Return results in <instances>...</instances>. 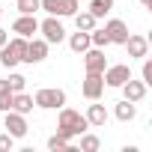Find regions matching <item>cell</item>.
Listing matches in <instances>:
<instances>
[{"label": "cell", "instance_id": "7a4b0ae2", "mask_svg": "<svg viewBox=\"0 0 152 152\" xmlns=\"http://www.w3.org/2000/svg\"><path fill=\"white\" fill-rule=\"evenodd\" d=\"M24 51H27V39L24 36H12L3 48H0V66L3 69H15L24 60Z\"/></svg>", "mask_w": 152, "mask_h": 152}, {"label": "cell", "instance_id": "8992f818", "mask_svg": "<svg viewBox=\"0 0 152 152\" xmlns=\"http://www.w3.org/2000/svg\"><path fill=\"white\" fill-rule=\"evenodd\" d=\"M102 78H104V87H113V90H119L128 78H131V66H125V63H107V69L102 72Z\"/></svg>", "mask_w": 152, "mask_h": 152}, {"label": "cell", "instance_id": "9c48e42d", "mask_svg": "<svg viewBox=\"0 0 152 152\" xmlns=\"http://www.w3.org/2000/svg\"><path fill=\"white\" fill-rule=\"evenodd\" d=\"M104 78L102 75H96V72H87V78L81 81V93H84V99L87 102H96V99H102L104 96Z\"/></svg>", "mask_w": 152, "mask_h": 152}, {"label": "cell", "instance_id": "e0dca14e", "mask_svg": "<svg viewBox=\"0 0 152 152\" xmlns=\"http://www.w3.org/2000/svg\"><path fill=\"white\" fill-rule=\"evenodd\" d=\"M33 96H27L24 90L21 93H12V110H18V113H24V116H30L33 113Z\"/></svg>", "mask_w": 152, "mask_h": 152}, {"label": "cell", "instance_id": "83f0119b", "mask_svg": "<svg viewBox=\"0 0 152 152\" xmlns=\"http://www.w3.org/2000/svg\"><path fill=\"white\" fill-rule=\"evenodd\" d=\"M12 146H15V137L6 134V131H0V152H12Z\"/></svg>", "mask_w": 152, "mask_h": 152}, {"label": "cell", "instance_id": "d6986e66", "mask_svg": "<svg viewBox=\"0 0 152 152\" xmlns=\"http://www.w3.org/2000/svg\"><path fill=\"white\" fill-rule=\"evenodd\" d=\"M72 18H75V27H78V30H87V33H90L93 27H99V18H96L90 9H78Z\"/></svg>", "mask_w": 152, "mask_h": 152}, {"label": "cell", "instance_id": "cb8c5ba5", "mask_svg": "<svg viewBox=\"0 0 152 152\" xmlns=\"http://www.w3.org/2000/svg\"><path fill=\"white\" fill-rule=\"evenodd\" d=\"M48 149H51V152H57V149H72V140L63 137L60 131H54V134L48 137Z\"/></svg>", "mask_w": 152, "mask_h": 152}, {"label": "cell", "instance_id": "7c38bea8", "mask_svg": "<svg viewBox=\"0 0 152 152\" xmlns=\"http://www.w3.org/2000/svg\"><path fill=\"white\" fill-rule=\"evenodd\" d=\"M104 33H107L110 45H125V39H128V24H125L122 18H107V21H104Z\"/></svg>", "mask_w": 152, "mask_h": 152}, {"label": "cell", "instance_id": "30bf717a", "mask_svg": "<svg viewBox=\"0 0 152 152\" xmlns=\"http://www.w3.org/2000/svg\"><path fill=\"white\" fill-rule=\"evenodd\" d=\"M81 57H84V69H87V72H96V75H102V72L107 69L104 48H93V45H90V48H87Z\"/></svg>", "mask_w": 152, "mask_h": 152}, {"label": "cell", "instance_id": "277c9868", "mask_svg": "<svg viewBox=\"0 0 152 152\" xmlns=\"http://www.w3.org/2000/svg\"><path fill=\"white\" fill-rule=\"evenodd\" d=\"M39 33H42V39H45L48 45L66 42V27H63V18H57V15H45V18L39 21Z\"/></svg>", "mask_w": 152, "mask_h": 152}, {"label": "cell", "instance_id": "ffe728a7", "mask_svg": "<svg viewBox=\"0 0 152 152\" xmlns=\"http://www.w3.org/2000/svg\"><path fill=\"white\" fill-rule=\"evenodd\" d=\"M113 3H116V0H90V12L96 15V18H104V15H110L113 12Z\"/></svg>", "mask_w": 152, "mask_h": 152}, {"label": "cell", "instance_id": "44dd1931", "mask_svg": "<svg viewBox=\"0 0 152 152\" xmlns=\"http://www.w3.org/2000/svg\"><path fill=\"white\" fill-rule=\"evenodd\" d=\"M78 137H81V149H84V152H99V149H102V140H99V134H93L90 128H87L84 134H78Z\"/></svg>", "mask_w": 152, "mask_h": 152}, {"label": "cell", "instance_id": "9a60e30c", "mask_svg": "<svg viewBox=\"0 0 152 152\" xmlns=\"http://www.w3.org/2000/svg\"><path fill=\"white\" fill-rule=\"evenodd\" d=\"M84 116H87V122H90V128H104V122L110 119V113H107V107H104V104H99V99H96V102H93V104L87 107V113H84Z\"/></svg>", "mask_w": 152, "mask_h": 152}, {"label": "cell", "instance_id": "603a6c76", "mask_svg": "<svg viewBox=\"0 0 152 152\" xmlns=\"http://www.w3.org/2000/svg\"><path fill=\"white\" fill-rule=\"evenodd\" d=\"M90 45H93V48H107V45H110L104 27H93V30H90Z\"/></svg>", "mask_w": 152, "mask_h": 152}, {"label": "cell", "instance_id": "8fae6325", "mask_svg": "<svg viewBox=\"0 0 152 152\" xmlns=\"http://www.w3.org/2000/svg\"><path fill=\"white\" fill-rule=\"evenodd\" d=\"M12 33L15 36H24V39H33L39 33V18L36 15H18L12 21Z\"/></svg>", "mask_w": 152, "mask_h": 152}, {"label": "cell", "instance_id": "3957f363", "mask_svg": "<svg viewBox=\"0 0 152 152\" xmlns=\"http://www.w3.org/2000/svg\"><path fill=\"white\" fill-rule=\"evenodd\" d=\"M33 104L42 107V110H60L66 104V90H60V87H42V90H36Z\"/></svg>", "mask_w": 152, "mask_h": 152}, {"label": "cell", "instance_id": "5bb4252c", "mask_svg": "<svg viewBox=\"0 0 152 152\" xmlns=\"http://www.w3.org/2000/svg\"><path fill=\"white\" fill-rule=\"evenodd\" d=\"M122 48H128V57H134V60L149 57V39L140 36V33H128V39H125Z\"/></svg>", "mask_w": 152, "mask_h": 152}, {"label": "cell", "instance_id": "4fadbf2b", "mask_svg": "<svg viewBox=\"0 0 152 152\" xmlns=\"http://www.w3.org/2000/svg\"><path fill=\"white\" fill-rule=\"evenodd\" d=\"M119 90H122V99H128V102H134V104H140V102L146 99V93H149V87H146L143 81H134V75H131Z\"/></svg>", "mask_w": 152, "mask_h": 152}, {"label": "cell", "instance_id": "f1b7e54d", "mask_svg": "<svg viewBox=\"0 0 152 152\" xmlns=\"http://www.w3.org/2000/svg\"><path fill=\"white\" fill-rule=\"evenodd\" d=\"M6 42H9V30H3V27H0V48H3Z\"/></svg>", "mask_w": 152, "mask_h": 152}, {"label": "cell", "instance_id": "ac0fdd59", "mask_svg": "<svg viewBox=\"0 0 152 152\" xmlns=\"http://www.w3.org/2000/svg\"><path fill=\"white\" fill-rule=\"evenodd\" d=\"M66 39H69V48H72L75 54H84V51L90 48V33H87V30H75V33H69Z\"/></svg>", "mask_w": 152, "mask_h": 152}, {"label": "cell", "instance_id": "52a82bcc", "mask_svg": "<svg viewBox=\"0 0 152 152\" xmlns=\"http://www.w3.org/2000/svg\"><path fill=\"white\" fill-rule=\"evenodd\" d=\"M3 128H6V134H12L15 140L27 137V131H30L27 116H24V113H18V110H6V113H3Z\"/></svg>", "mask_w": 152, "mask_h": 152}, {"label": "cell", "instance_id": "4316f807", "mask_svg": "<svg viewBox=\"0 0 152 152\" xmlns=\"http://www.w3.org/2000/svg\"><path fill=\"white\" fill-rule=\"evenodd\" d=\"M140 63H143V66H140V81H143L146 87H152V60H149V57H143Z\"/></svg>", "mask_w": 152, "mask_h": 152}, {"label": "cell", "instance_id": "5b68a950", "mask_svg": "<svg viewBox=\"0 0 152 152\" xmlns=\"http://www.w3.org/2000/svg\"><path fill=\"white\" fill-rule=\"evenodd\" d=\"M39 9L45 15H57V18H72L81 9L78 0H39Z\"/></svg>", "mask_w": 152, "mask_h": 152}, {"label": "cell", "instance_id": "4dcf8cb0", "mask_svg": "<svg viewBox=\"0 0 152 152\" xmlns=\"http://www.w3.org/2000/svg\"><path fill=\"white\" fill-rule=\"evenodd\" d=\"M0 18H3V6H0Z\"/></svg>", "mask_w": 152, "mask_h": 152}, {"label": "cell", "instance_id": "7402d4cb", "mask_svg": "<svg viewBox=\"0 0 152 152\" xmlns=\"http://www.w3.org/2000/svg\"><path fill=\"white\" fill-rule=\"evenodd\" d=\"M12 110V90L6 84V78H0V113Z\"/></svg>", "mask_w": 152, "mask_h": 152}, {"label": "cell", "instance_id": "ba28073f", "mask_svg": "<svg viewBox=\"0 0 152 152\" xmlns=\"http://www.w3.org/2000/svg\"><path fill=\"white\" fill-rule=\"evenodd\" d=\"M48 51H51V45L39 36H33V39H27V51H24V60L21 63H30V66H36V63H45L48 60Z\"/></svg>", "mask_w": 152, "mask_h": 152}, {"label": "cell", "instance_id": "d4e9b609", "mask_svg": "<svg viewBox=\"0 0 152 152\" xmlns=\"http://www.w3.org/2000/svg\"><path fill=\"white\" fill-rule=\"evenodd\" d=\"M6 84H9V90H12V93H21V90L27 87V78H24V75H18V72H12V69H9V75H6Z\"/></svg>", "mask_w": 152, "mask_h": 152}, {"label": "cell", "instance_id": "484cf974", "mask_svg": "<svg viewBox=\"0 0 152 152\" xmlns=\"http://www.w3.org/2000/svg\"><path fill=\"white\" fill-rule=\"evenodd\" d=\"M18 15H36L39 12V0H15Z\"/></svg>", "mask_w": 152, "mask_h": 152}, {"label": "cell", "instance_id": "2e32d148", "mask_svg": "<svg viewBox=\"0 0 152 152\" xmlns=\"http://www.w3.org/2000/svg\"><path fill=\"white\" fill-rule=\"evenodd\" d=\"M113 116H116L119 122H131V119L137 116V104H134V102H128V99H122V102H116V104H113Z\"/></svg>", "mask_w": 152, "mask_h": 152}, {"label": "cell", "instance_id": "f546056e", "mask_svg": "<svg viewBox=\"0 0 152 152\" xmlns=\"http://www.w3.org/2000/svg\"><path fill=\"white\" fill-rule=\"evenodd\" d=\"M140 6H146V9H149V6H152V0H140Z\"/></svg>", "mask_w": 152, "mask_h": 152}, {"label": "cell", "instance_id": "6da1fadb", "mask_svg": "<svg viewBox=\"0 0 152 152\" xmlns=\"http://www.w3.org/2000/svg\"><path fill=\"white\" fill-rule=\"evenodd\" d=\"M90 128V122H87V116L81 113V110H75V107H60V116H57V131L63 134V137H69V140H75L78 134H84Z\"/></svg>", "mask_w": 152, "mask_h": 152}]
</instances>
